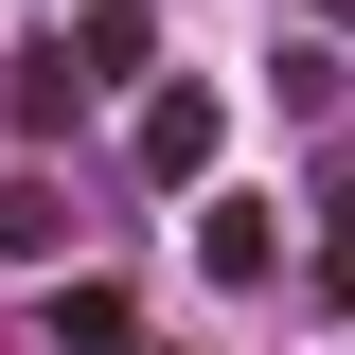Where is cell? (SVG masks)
Instances as JSON below:
<instances>
[{
  "label": "cell",
  "mask_w": 355,
  "mask_h": 355,
  "mask_svg": "<svg viewBox=\"0 0 355 355\" xmlns=\"http://www.w3.org/2000/svg\"><path fill=\"white\" fill-rule=\"evenodd\" d=\"M142 178H160V196L214 178V89H142Z\"/></svg>",
  "instance_id": "obj_1"
},
{
  "label": "cell",
  "mask_w": 355,
  "mask_h": 355,
  "mask_svg": "<svg viewBox=\"0 0 355 355\" xmlns=\"http://www.w3.org/2000/svg\"><path fill=\"white\" fill-rule=\"evenodd\" d=\"M196 266H214V284H266V214H249V196H214V214H196Z\"/></svg>",
  "instance_id": "obj_2"
},
{
  "label": "cell",
  "mask_w": 355,
  "mask_h": 355,
  "mask_svg": "<svg viewBox=\"0 0 355 355\" xmlns=\"http://www.w3.org/2000/svg\"><path fill=\"white\" fill-rule=\"evenodd\" d=\"M71 53H89V89L142 71V0H71Z\"/></svg>",
  "instance_id": "obj_3"
},
{
  "label": "cell",
  "mask_w": 355,
  "mask_h": 355,
  "mask_svg": "<svg viewBox=\"0 0 355 355\" xmlns=\"http://www.w3.org/2000/svg\"><path fill=\"white\" fill-rule=\"evenodd\" d=\"M53 355H125V284H71L53 302Z\"/></svg>",
  "instance_id": "obj_4"
},
{
  "label": "cell",
  "mask_w": 355,
  "mask_h": 355,
  "mask_svg": "<svg viewBox=\"0 0 355 355\" xmlns=\"http://www.w3.org/2000/svg\"><path fill=\"white\" fill-rule=\"evenodd\" d=\"M0 249H18V266H53V249H71V214H53L36 178H18V196H0Z\"/></svg>",
  "instance_id": "obj_5"
},
{
  "label": "cell",
  "mask_w": 355,
  "mask_h": 355,
  "mask_svg": "<svg viewBox=\"0 0 355 355\" xmlns=\"http://www.w3.org/2000/svg\"><path fill=\"white\" fill-rule=\"evenodd\" d=\"M320 284H338V302H355V178H338V196H320Z\"/></svg>",
  "instance_id": "obj_6"
},
{
  "label": "cell",
  "mask_w": 355,
  "mask_h": 355,
  "mask_svg": "<svg viewBox=\"0 0 355 355\" xmlns=\"http://www.w3.org/2000/svg\"><path fill=\"white\" fill-rule=\"evenodd\" d=\"M338 18H355V0H338Z\"/></svg>",
  "instance_id": "obj_7"
}]
</instances>
